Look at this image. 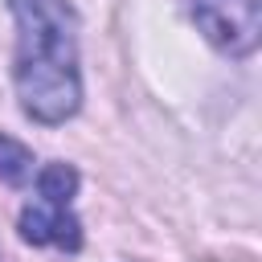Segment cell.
Segmentation results:
<instances>
[{
    "instance_id": "cell-3",
    "label": "cell",
    "mask_w": 262,
    "mask_h": 262,
    "mask_svg": "<svg viewBox=\"0 0 262 262\" xmlns=\"http://www.w3.org/2000/svg\"><path fill=\"white\" fill-rule=\"evenodd\" d=\"M201 33L233 57L254 53L258 45V0H192Z\"/></svg>"
},
{
    "instance_id": "cell-4",
    "label": "cell",
    "mask_w": 262,
    "mask_h": 262,
    "mask_svg": "<svg viewBox=\"0 0 262 262\" xmlns=\"http://www.w3.org/2000/svg\"><path fill=\"white\" fill-rule=\"evenodd\" d=\"M33 151L25 147V143H16V139H8V135H0V180H8V184H29L33 180Z\"/></svg>"
},
{
    "instance_id": "cell-1",
    "label": "cell",
    "mask_w": 262,
    "mask_h": 262,
    "mask_svg": "<svg viewBox=\"0 0 262 262\" xmlns=\"http://www.w3.org/2000/svg\"><path fill=\"white\" fill-rule=\"evenodd\" d=\"M16 16V98L37 123H66L82 102L78 16L66 0H8Z\"/></svg>"
},
{
    "instance_id": "cell-2",
    "label": "cell",
    "mask_w": 262,
    "mask_h": 262,
    "mask_svg": "<svg viewBox=\"0 0 262 262\" xmlns=\"http://www.w3.org/2000/svg\"><path fill=\"white\" fill-rule=\"evenodd\" d=\"M74 192H78V172L70 164H45L37 172V196L20 213V237L33 246L78 250L82 229L74 217Z\"/></svg>"
}]
</instances>
